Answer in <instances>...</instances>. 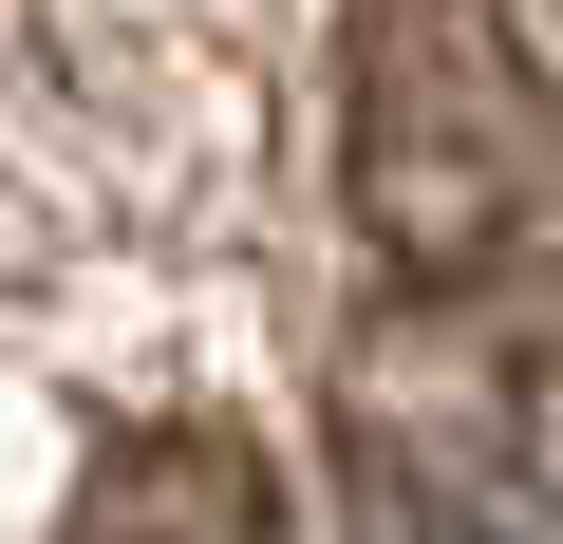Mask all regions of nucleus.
Returning a JSON list of instances; mask_svg holds the SVG:
<instances>
[{"mask_svg":"<svg viewBox=\"0 0 563 544\" xmlns=\"http://www.w3.org/2000/svg\"><path fill=\"white\" fill-rule=\"evenodd\" d=\"M339 188L395 282L544 301L563 282V0H357Z\"/></svg>","mask_w":563,"mask_h":544,"instance_id":"f257e3e1","label":"nucleus"},{"mask_svg":"<svg viewBox=\"0 0 563 544\" xmlns=\"http://www.w3.org/2000/svg\"><path fill=\"white\" fill-rule=\"evenodd\" d=\"M339 469L413 544H526L544 525V301L395 282L339 357Z\"/></svg>","mask_w":563,"mask_h":544,"instance_id":"f03ea898","label":"nucleus"},{"mask_svg":"<svg viewBox=\"0 0 563 544\" xmlns=\"http://www.w3.org/2000/svg\"><path fill=\"white\" fill-rule=\"evenodd\" d=\"M57 544H282V469L225 413H151V432L95 451V488H76Z\"/></svg>","mask_w":563,"mask_h":544,"instance_id":"7ed1b4c3","label":"nucleus"}]
</instances>
